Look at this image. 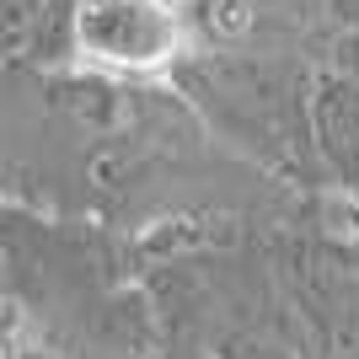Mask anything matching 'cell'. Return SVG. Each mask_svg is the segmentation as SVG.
Listing matches in <instances>:
<instances>
[{
	"instance_id": "1",
	"label": "cell",
	"mask_w": 359,
	"mask_h": 359,
	"mask_svg": "<svg viewBox=\"0 0 359 359\" xmlns=\"http://www.w3.org/2000/svg\"><path fill=\"white\" fill-rule=\"evenodd\" d=\"M177 0H81V65L107 75H161L182 60Z\"/></svg>"
},
{
	"instance_id": "2",
	"label": "cell",
	"mask_w": 359,
	"mask_h": 359,
	"mask_svg": "<svg viewBox=\"0 0 359 359\" xmlns=\"http://www.w3.org/2000/svg\"><path fill=\"white\" fill-rule=\"evenodd\" d=\"M204 102L220 113V123L241 145H300L311 140V97L295 86H279V70L269 65H210Z\"/></svg>"
},
{
	"instance_id": "3",
	"label": "cell",
	"mask_w": 359,
	"mask_h": 359,
	"mask_svg": "<svg viewBox=\"0 0 359 359\" xmlns=\"http://www.w3.org/2000/svg\"><path fill=\"white\" fill-rule=\"evenodd\" d=\"M311 150L344 188L359 194V75L338 65L311 81Z\"/></svg>"
},
{
	"instance_id": "4",
	"label": "cell",
	"mask_w": 359,
	"mask_h": 359,
	"mask_svg": "<svg viewBox=\"0 0 359 359\" xmlns=\"http://www.w3.org/2000/svg\"><path fill=\"white\" fill-rule=\"evenodd\" d=\"M332 65H338V70H348V75H359V27L344 32V38L332 43Z\"/></svg>"
},
{
	"instance_id": "5",
	"label": "cell",
	"mask_w": 359,
	"mask_h": 359,
	"mask_svg": "<svg viewBox=\"0 0 359 359\" xmlns=\"http://www.w3.org/2000/svg\"><path fill=\"white\" fill-rule=\"evenodd\" d=\"M322 6H327V16H332V22H338L344 32H354V27H359V0H322Z\"/></svg>"
},
{
	"instance_id": "6",
	"label": "cell",
	"mask_w": 359,
	"mask_h": 359,
	"mask_svg": "<svg viewBox=\"0 0 359 359\" xmlns=\"http://www.w3.org/2000/svg\"><path fill=\"white\" fill-rule=\"evenodd\" d=\"M348 263H354V273H359V231H354V241H348Z\"/></svg>"
}]
</instances>
